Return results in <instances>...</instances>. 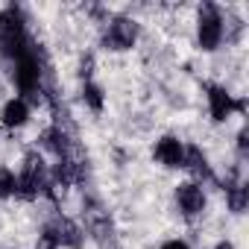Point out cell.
<instances>
[{"label": "cell", "mask_w": 249, "mask_h": 249, "mask_svg": "<svg viewBox=\"0 0 249 249\" xmlns=\"http://www.w3.org/2000/svg\"><path fill=\"white\" fill-rule=\"evenodd\" d=\"M12 65V85L18 88V94L30 103V100H38L41 97V85H44V71H47V62H44V53L41 47L33 41Z\"/></svg>", "instance_id": "1"}, {"label": "cell", "mask_w": 249, "mask_h": 249, "mask_svg": "<svg viewBox=\"0 0 249 249\" xmlns=\"http://www.w3.org/2000/svg\"><path fill=\"white\" fill-rule=\"evenodd\" d=\"M27 24L30 21H27L21 6H3L0 9V59L15 62L33 44V36H30Z\"/></svg>", "instance_id": "2"}, {"label": "cell", "mask_w": 249, "mask_h": 249, "mask_svg": "<svg viewBox=\"0 0 249 249\" xmlns=\"http://www.w3.org/2000/svg\"><path fill=\"white\" fill-rule=\"evenodd\" d=\"M194 38L202 53H217L226 41V15L217 3H202L194 18Z\"/></svg>", "instance_id": "3"}, {"label": "cell", "mask_w": 249, "mask_h": 249, "mask_svg": "<svg viewBox=\"0 0 249 249\" xmlns=\"http://www.w3.org/2000/svg\"><path fill=\"white\" fill-rule=\"evenodd\" d=\"M53 188H50V167L44 164V159L38 153H30L24 156V164L18 170V194L21 199L33 202L38 196H50Z\"/></svg>", "instance_id": "4"}, {"label": "cell", "mask_w": 249, "mask_h": 249, "mask_svg": "<svg viewBox=\"0 0 249 249\" xmlns=\"http://www.w3.org/2000/svg\"><path fill=\"white\" fill-rule=\"evenodd\" d=\"M138 38H141V24L135 18H129V15H111L103 24V36H100L103 47L111 50V53L132 50L138 44Z\"/></svg>", "instance_id": "5"}, {"label": "cell", "mask_w": 249, "mask_h": 249, "mask_svg": "<svg viewBox=\"0 0 249 249\" xmlns=\"http://www.w3.org/2000/svg\"><path fill=\"white\" fill-rule=\"evenodd\" d=\"M82 237L85 231L71 220V217H62L56 214L50 223H44L41 229V243L44 249H79L82 246Z\"/></svg>", "instance_id": "6"}, {"label": "cell", "mask_w": 249, "mask_h": 249, "mask_svg": "<svg viewBox=\"0 0 249 249\" xmlns=\"http://www.w3.org/2000/svg\"><path fill=\"white\" fill-rule=\"evenodd\" d=\"M205 103H208V114L214 123H226L234 111L246 108V100H234V94L220 85V82H208L205 85Z\"/></svg>", "instance_id": "7"}, {"label": "cell", "mask_w": 249, "mask_h": 249, "mask_svg": "<svg viewBox=\"0 0 249 249\" xmlns=\"http://www.w3.org/2000/svg\"><path fill=\"white\" fill-rule=\"evenodd\" d=\"M173 199H176V208L185 220H194V217H202L205 214V205H208V196H205V188L194 179L188 182H179L176 191H173Z\"/></svg>", "instance_id": "8"}, {"label": "cell", "mask_w": 249, "mask_h": 249, "mask_svg": "<svg viewBox=\"0 0 249 249\" xmlns=\"http://www.w3.org/2000/svg\"><path fill=\"white\" fill-rule=\"evenodd\" d=\"M153 159L167 170H182L185 167V141L179 135H161L153 144Z\"/></svg>", "instance_id": "9"}, {"label": "cell", "mask_w": 249, "mask_h": 249, "mask_svg": "<svg viewBox=\"0 0 249 249\" xmlns=\"http://www.w3.org/2000/svg\"><path fill=\"white\" fill-rule=\"evenodd\" d=\"M33 117V108L24 97H9L3 106H0V123L6 129H24Z\"/></svg>", "instance_id": "10"}, {"label": "cell", "mask_w": 249, "mask_h": 249, "mask_svg": "<svg viewBox=\"0 0 249 249\" xmlns=\"http://www.w3.org/2000/svg\"><path fill=\"white\" fill-rule=\"evenodd\" d=\"M182 170H188L191 176H194V182H214V170H211V161H208V156L199 150V147H185V167Z\"/></svg>", "instance_id": "11"}, {"label": "cell", "mask_w": 249, "mask_h": 249, "mask_svg": "<svg viewBox=\"0 0 249 249\" xmlns=\"http://www.w3.org/2000/svg\"><path fill=\"white\" fill-rule=\"evenodd\" d=\"M223 191H226V205H229V211H231V214H243L246 205H249V188H246V182L229 176L226 185H223Z\"/></svg>", "instance_id": "12"}, {"label": "cell", "mask_w": 249, "mask_h": 249, "mask_svg": "<svg viewBox=\"0 0 249 249\" xmlns=\"http://www.w3.org/2000/svg\"><path fill=\"white\" fill-rule=\"evenodd\" d=\"M38 141H41V147H44L47 153H53L56 159H62V156L71 153V138H68V132L59 126V123H56V126H47Z\"/></svg>", "instance_id": "13"}, {"label": "cell", "mask_w": 249, "mask_h": 249, "mask_svg": "<svg viewBox=\"0 0 249 249\" xmlns=\"http://www.w3.org/2000/svg\"><path fill=\"white\" fill-rule=\"evenodd\" d=\"M79 94H82V103H85L94 114H100V111L106 108V91H103V85H97L94 79H85Z\"/></svg>", "instance_id": "14"}, {"label": "cell", "mask_w": 249, "mask_h": 249, "mask_svg": "<svg viewBox=\"0 0 249 249\" xmlns=\"http://www.w3.org/2000/svg\"><path fill=\"white\" fill-rule=\"evenodd\" d=\"M18 194V173L6 164H0V199H12Z\"/></svg>", "instance_id": "15"}, {"label": "cell", "mask_w": 249, "mask_h": 249, "mask_svg": "<svg viewBox=\"0 0 249 249\" xmlns=\"http://www.w3.org/2000/svg\"><path fill=\"white\" fill-rule=\"evenodd\" d=\"M159 249H191V243H188V240H182V237H170V240H164Z\"/></svg>", "instance_id": "16"}, {"label": "cell", "mask_w": 249, "mask_h": 249, "mask_svg": "<svg viewBox=\"0 0 249 249\" xmlns=\"http://www.w3.org/2000/svg\"><path fill=\"white\" fill-rule=\"evenodd\" d=\"M237 156H240V159H246V129H240V132H237Z\"/></svg>", "instance_id": "17"}, {"label": "cell", "mask_w": 249, "mask_h": 249, "mask_svg": "<svg viewBox=\"0 0 249 249\" xmlns=\"http://www.w3.org/2000/svg\"><path fill=\"white\" fill-rule=\"evenodd\" d=\"M214 249H237V246H234L229 237H223V240H217V243H214Z\"/></svg>", "instance_id": "18"}]
</instances>
